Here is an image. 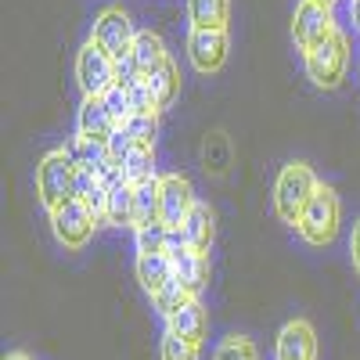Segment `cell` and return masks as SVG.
Returning <instances> with one entry per match:
<instances>
[{"label":"cell","instance_id":"obj_1","mask_svg":"<svg viewBox=\"0 0 360 360\" xmlns=\"http://www.w3.org/2000/svg\"><path fill=\"white\" fill-rule=\"evenodd\" d=\"M317 184H321V180L314 176V169L307 162L295 159V162L281 166V173L274 180V213H278V220L295 227L299 217H303V209L310 205Z\"/></svg>","mask_w":360,"mask_h":360},{"label":"cell","instance_id":"obj_2","mask_svg":"<svg viewBox=\"0 0 360 360\" xmlns=\"http://www.w3.org/2000/svg\"><path fill=\"white\" fill-rule=\"evenodd\" d=\"M339 224H342V202H339L335 188L317 184L310 205L303 209V217H299V224H295L299 238H303L307 245H314V249H324V245L335 242Z\"/></svg>","mask_w":360,"mask_h":360},{"label":"cell","instance_id":"obj_3","mask_svg":"<svg viewBox=\"0 0 360 360\" xmlns=\"http://www.w3.org/2000/svg\"><path fill=\"white\" fill-rule=\"evenodd\" d=\"M76 188V162L65 155V148H54L47 152L37 166V195H40V205L47 213H58L65 202H72Z\"/></svg>","mask_w":360,"mask_h":360},{"label":"cell","instance_id":"obj_4","mask_svg":"<svg viewBox=\"0 0 360 360\" xmlns=\"http://www.w3.org/2000/svg\"><path fill=\"white\" fill-rule=\"evenodd\" d=\"M303 58H307V76L314 79V86L339 90V83L346 76V65H349V40H346V33L339 29V33L328 40V44H321L317 51H310Z\"/></svg>","mask_w":360,"mask_h":360},{"label":"cell","instance_id":"obj_5","mask_svg":"<svg viewBox=\"0 0 360 360\" xmlns=\"http://www.w3.org/2000/svg\"><path fill=\"white\" fill-rule=\"evenodd\" d=\"M335 33H339V25L332 18V8L314 4V0H299V8L292 15V40H295L299 51L310 54L321 44H328Z\"/></svg>","mask_w":360,"mask_h":360},{"label":"cell","instance_id":"obj_6","mask_svg":"<svg viewBox=\"0 0 360 360\" xmlns=\"http://www.w3.org/2000/svg\"><path fill=\"white\" fill-rule=\"evenodd\" d=\"M76 79L83 98H105L115 86V58L105 54L94 40H86L76 54Z\"/></svg>","mask_w":360,"mask_h":360},{"label":"cell","instance_id":"obj_7","mask_svg":"<svg viewBox=\"0 0 360 360\" xmlns=\"http://www.w3.org/2000/svg\"><path fill=\"white\" fill-rule=\"evenodd\" d=\"M90 40L119 62V58L130 54V47L137 40V29H134V22H130V15L123 8H105L94 18V33H90Z\"/></svg>","mask_w":360,"mask_h":360},{"label":"cell","instance_id":"obj_8","mask_svg":"<svg viewBox=\"0 0 360 360\" xmlns=\"http://www.w3.org/2000/svg\"><path fill=\"white\" fill-rule=\"evenodd\" d=\"M51 227H54V238L65 249H83L98 224H94V217H90L86 202L72 198V202H65L62 209H58V213H51Z\"/></svg>","mask_w":360,"mask_h":360},{"label":"cell","instance_id":"obj_9","mask_svg":"<svg viewBox=\"0 0 360 360\" xmlns=\"http://www.w3.org/2000/svg\"><path fill=\"white\" fill-rule=\"evenodd\" d=\"M159 220L166 227H184V220L191 217V209H195V191L188 184V176H180V173H162L159 176Z\"/></svg>","mask_w":360,"mask_h":360},{"label":"cell","instance_id":"obj_10","mask_svg":"<svg viewBox=\"0 0 360 360\" xmlns=\"http://www.w3.org/2000/svg\"><path fill=\"white\" fill-rule=\"evenodd\" d=\"M227 51H231V37L227 33H217V29H191L188 58H191L195 72H202V76L220 72L224 62H227Z\"/></svg>","mask_w":360,"mask_h":360},{"label":"cell","instance_id":"obj_11","mask_svg":"<svg viewBox=\"0 0 360 360\" xmlns=\"http://www.w3.org/2000/svg\"><path fill=\"white\" fill-rule=\"evenodd\" d=\"M274 356L278 360H317V332H314V324L303 321V317L288 321L278 332Z\"/></svg>","mask_w":360,"mask_h":360},{"label":"cell","instance_id":"obj_12","mask_svg":"<svg viewBox=\"0 0 360 360\" xmlns=\"http://www.w3.org/2000/svg\"><path fill=\"white\" fill-rule=\"evenodd\" d=\"M115 119L105 105V98H83L79 115H76V134L83 141H94V144H108V137L115 134Z\"/></svg>","mask_w":360,"mask_h":360},{"label":"cell","instance_id":"obj_13","mask_svg":"<svg viewBox=\"0 0 360 360\" xmlns=\"http://www.w3.org/2000/svg\"><path fill=\"white\" fill-rule=\"evenodd\" d=\"M180 231H184V238H188V249L209 259V249H213V242H217V220H213V209H209L205 202H195L191 217L184 220V227H180Z\"/></svg>","mask_w":360,"mask_h":360},{"label":"cell","instance_id":"obj_14","mask_svg":"<svg viewBox=\"0 0 360 360\" xmlns=\"http://www.w3.org/2000/svg\"><path fill=\"white\" fill-rule=\"evenodd\" d=\"M166 332L180 335L191 346H202V339L209 332V310L202 307V299H195V303H188L184 310H176L173 317H166Z\"/></svg>","mask_w":360,"mask_h":360},{"label":"cell","instance_id":"obj_15","mask_svg":"<svg viewBox=\"0 0 360 360\" xmlns=\"http://www.w3.org/2000/svg\"><path fill=\"white\" fill-rule=\"evenodd\" d=\"M169 263H173V278L184 285L188 292H202L205 288V281H209V259L205 256H198V252H191L188 245L184 249H176V252H169Z\"/></svg>","mask_w":360,"mask_h":360},{"label":"cell","instance_id":"obj_16","mask_svg":"<svg viewBox=\"0 0 360 360\" xmlns=\"http://www.w3.org/2000/svg\"><path fill=\"white\" fill-rule=\"evenodd\" d=\"M130 54H134V62H137V69H141V76H144V79L152 76V72H159V69L169 62L162 37H159V33H152V29H137V40H134Z\"/></svg>","mask_w":360,"mask_h":360},{"label":"cell","instance_id":"obj_17","mask_svg":"<svg viewBox=\"0 0 360 360\" xmlns=\"http://www.w3.org/2000/svg\"><path fill=\"white\" fill-rule=\"evenodd\" d=\"M137 281H141V288L148 292V299H155V295L173 281V263H169V256H166V252H159V256H137Z\"/></svg>","mask_w":360,"mask_h":360},{"label":"cell","instance_id":"obj_18","mask_svg":"<svg viewBox=\"0 0 360 360\" xmlns=\"http://www.w3.org/2000/svg\"><path fill=\"white\" fill-rule=\"evenodd\" d=\"M188 18H191V29H217V33H227L231 0H188Z\"/></svg>","mask_w":360,"mask_h":360},{"label":"cell","instance_id":"obj_19","mask_svg":"<svg viewBox=\"0 0 360 360\" xmlns=\"http://www.w3.org/2000/svg\"><path fill=\"white\" fill-rule=\"evenodd\" d=\"M62 148H65V155L76 162V169H86V173H94V176H98L101 166L108 162V148H105V144H94V141H83L79 134L69 137Z\"/></svg>","mask_w":360,"mask_h":360},{"label":"cell","instance_id":"obj_20","mask_svg":"<svg viewBox=\"0 0 360 360\" xmlns=\"http://www.w3.org/2000/svg\"><path fill=\"white\" fill-rule=\"evenodd\" d=\"M144 83H148V90H152V98H155L159 112H166V108L180 98V69H176L173 62H166L159 72H152Z\"/></svg>","mask_w":360,"mask_h":360},{"label":"cell","instance_id":"obj_21","mask_svg":"<svg viewBox=\"0 0 360 360\" xmlns=\"http://www.w3.org/2000/svg\"><path fill=\"white\" fill-rule=\"evenodd\" d=\"M123 176H127L130 188H141V184L159 180V173H155V148H134V152L127 155V162H123Z\"/></svg>","mask_w":360,"mask_h":360},{"label":"cell","instance_id":"obj_22","mask_svg":"<svg viewBox=\"0 0 360 360\" xmlns=\"http://www.w3.org/2000/svg\"><path fill=\"white\" fill-rule=\"evenodd\" d=\"M134 195H137V188H130L127 180L119 188H112V195H108V224L112 227H134Z\"/></svg>","mask_w":360,"mask_h":360},{"label":"cell","instance_id":"obj_23","mask_svg":"<svg viewBox=\"0 0 360 360\" xmlns=\"http://www.w3.org/2000/svg\"><path fill=\"white\" fill-rule=\"evenodd\" d=\"M159 180H152V184H141L137 195H134V227H144V224H155L159 220Z\"/></svg>","mask_w":360,"mask_h":360},{"label":"cell","instance_id":"obj_24","mask_svg":"<svg viewBox=\"0 0 360 360\" xmlns=\"http://www.w3.org/2000/svg\"><path fill=\"white\" fill-rule=\"evenodd\" d=\"M166 238H169V227H166L162 220L144 224V227H134L137 256H159V252H166Z\"/></svg>","mask_w":360,"mask_h":360},{"label":"cell","instance_id":"obj_25","mask_svg":"<svg viewBox=\"0 0 360 360\" xmlns=\"http://www.w3.org/2000/svg\"><path fill=\"white\" fill-rule=\"evenodd\" d=\"M195 299H198L195 292H188L184 285H180V281L173 278V281H169V285H166V288H162L155 299H152V307H155L162 317H173L176 310H184L188 303H195Z\"/></svg>","mask_w":360,"mask_h":360},{"label":"cell","instance_id":"obj_26","mask_svg":"<svg viewBox=\"0 0 360 360\" xmlns=\"http://www.w3.org/2000/svg\"><path fill=\"white\" fill-rule=\"evenodd\" d=\"M213 360H259V349H256V342L245 339V335H227V339L217 346Z\"/></svg>","mask_w":360,"mask_h":360},{"label":"cell","instance_id":"obj_27","mask_svg":"<svg viewBox=\"0 0 360 360\" xmlns=\"http://www.w3.org/2000/svg\"><path fill=\"white\" fill-rule=\"evenodd\" d=\"M134 137L137 148H155V137H159V115H130L123 123Z\"/></svg>","mask_w":360,"mask_h":360},{"label":"cell","instance_id":"obj_28","mask_svg":"<svg viewBox=\"0 0 360 360\" xmlns=\"http://www.w3.org/2000/svg\"><path fill=\"white\" fill-rule=\"evenodd\" d=\"M162 360H198V346H191L180 335L166 332L162 335Z\"/></svg>","mask_w":360,"mask_h":360},{"label":"cell","instance_id":"obj_29","mask_svg":"<svg viewBox=\"0 0 360 360\" xmlns=\"http://www.w3.org/2000/svg\"><path fill=\"white\" fill-rule=\"evenodd\" d=\"M105 148H108V159L123 166V162H127V155L134 152L137 144H134V137H130V130H127V127H115V134L108 137V144H105Z\"/></svg>","mask_w":360,"mask_h":360},{"label":"cell","instance_id":"obj_30","mask_svg":"<svg viewBox=\"0 0 360 360\" xmlns=\"http://www.w3.org/2000/svg\"><path fill=\"white\" fill-rule=\"evenodd\" d=\"M137 83H144V76H141V69H137V62H134V54L119 58V62H115V86H119V90H134Z\"/></svg>","mask_w":360,"mask_h":360},{"label":"cell","instance_id":"obj_31","mask_svg":"<svg viewBox=\"0 0 360 360\" xmlns=\"http://www.w3.org/2000/svg\"><path fill=\"white\" fill-rule=\"evenodd\" d=\"M127 98H130L134 115H159V105L152 98V90H148V83H137L134 90H127Z\"/></svg>","mask_w":360,"mask_h":360},{"label":"cell","instance_id":"obj_32","mask_svg":"<svg viewBox=\"0 0 360 360\" xmlns=\"http://www.w3.org/2000/svg\"><path fill=\"white\" fill-rule=\"evenodd\" d=\"M105 105H108V112H112V119L119 127L127 123V119L134 115V108H130V98H127V90H119V86H112L108 94H105Z\"/></svg>","mask_w":360,"mask_h":360},{"label":"cell","instance_id":"obj_33","mask_svg":"<svg viewBox=\"0 0 360 360\" xmlns=\"http://www.w3.org/2000/svg\"><path fill=\"white\" fill-rule=\"evenodd\" d=\"M108 195H112V191L98 184L94 191H90V195L83 198V202H86V209H90V217H94V224H98V227H105V224H108Z\"/></svg>","mask_w":360,"mask_h":360},{"label":"cell","instance_id":"obj_34","mask_svg":"<svg viewBox=\"0 0 360 360\" xmlns=\"http://www.w3.org/2000/svg\"><path fill=\"white\" fill-rule=\"evenodd\" d=\"M94 188H98V176H94V173H86V169H76V188H72V195L83 202Z\"/></svg>","mask_w":360,"mask_h":360},{"label":"cell","instance_id":"obj_35","mask_svg":"<svg viewBox=\"0 0 360 360\" xmlns=\"http://www.w3.org/2000/svg\"><path fill=\"white\" fill-rule=\"evenodd\" d=\"M349 259H353V270L360 274V220L353 224V234H349Z\"/></svg>","mask_w":360,"mask_h":360},{"label":"cell","instance_id":"obj_36","mask_svg":"<svg viewBox=\"0 0 360 360\" xmlns=\"http://www.w3.org/2000/svg\"><path fill=\"white\" fill-rule=\"evenodd\" d=\"M349 18H353V25H356V33H360V0H353V4H349Z\"/></svg>","mask_w":360,"mask_h":360},{"label":"cell","instance_id":"obj_37","mask_svg":"<svg viewBox=\"0 0 360 360\" xmlns=\"http://www.w3.org/2000/svg\"><path fill=\"white\" fill-rule=\"evenodd\" d=\"M4 360H33V356H29V353H8Z\"/></svg>","mask_w":360,"mask_h":360},{"label":"cell","instance_id":"obj_38","mask_svg":"<svg viewBox=\"0 0 360 360\" xmlns=\"http://www.w3.org/2000/svg\"><path fill=\"white\" fill-rule=\"evenodd\" d=\"M314 4H324V8H335V0H314Z\"/></svg>","mask_w":360,"mask_h":360}]
</instances>
